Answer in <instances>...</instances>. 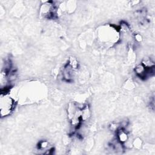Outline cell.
I'll return each instance as SVG.
<instances>
[{"instance_id":"obj_1","label":"cell","mask_w":155,"mask_h":155,"mask_svg":"<svg viewBox=\"0 0 155 155\" xmlns=\"http://www.w3.org/2000/svg\"><path fill=\"white\" fill-rule=\"evenodd\" d=\"M1 116H6L10 114L14 107V101L7 95L1 94L0 100Z\"/></svg>"},{"instance_id":"obj_2","label":"cell","mask_w":155,"mask_h":155,"mask_svg":"<svg viewBox=\"0 0 155 155\" xmlns=\"http://www.w3.org/2000/svg\"><path fill=\"white\" fill-rule=\"evenodd\" d=\"M118 137L119 140L121 142H124L125 141H126V140L127 139V135L126 134V133H125L124 131H120V133L118 134Z\"/></svg>"}]
</instances>
